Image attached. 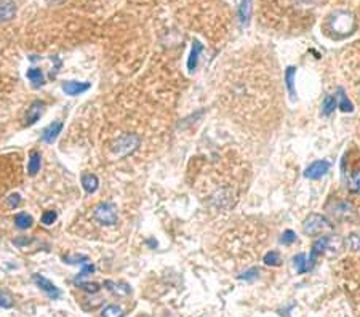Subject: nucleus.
<instances>
[{
    "label": "nucleus",
    "mask_w": 360,
    "mask_h": 317,
    "mask_svg": "<svg viewBox=\"0 0 360 317\" xmlns=\"http://www.w3.org/2000/svg\"><path fill=\"white\" fill-rule=\"evenodd\" d=\"M302 231H304V234H307V236H320V234L333 231V225H331L325 216L314 213V215H309L306 218L304 225H302Z\"/></svg>",
    "instance_id": "f257e3e1"
},
{
    "label": "nucleus",
    "mask_w": 360,
    "mask_h": 317,
    "mask_svg": "<svg viewBox=\"0 0 360 317\" xmlns=\"http://www.w3.org/2000/svg\"><path fill=\"white\" fill-rule=\"evenodd\" d=\"M93 216H95L101 225L112 226L117 223V208H115V205L111 204V202H103V204H99L95 208Z\"/></svg>",
    "instance_id": "f03ea898"
},
{
    "label": "nucleus",
    "mask_w": 360,
    "mask_h": 317,
    "mask_svg": "<svg viewBox=\"0 0 360 317\" xmlns=\"http://www.w3.org/2000/svg\"><path fill=\"white\" fill-rule=\"evenodd\" d=\"M32 279H34L35 285H37L50 300H58L61 297V290L52 282V280H48L47 277L40 276V274H34Z\"/></svg>",
    "instance_id": "7ed1b4c3"
},
{
    "label": "nucleus",
    "mask_w": 360,
    "mask_h": 317,
    "mask_svg": "<svg viewBox=\"0 0 360 317\" xmlns=\"http://www.w3.org/2000/svg\"><path fill=\"white\" fill-rule=\"evenodd\" d=\"M328 212L338 220H346V218H349V216H352V213H354L351 204H348L346 200H335L333 204L328 205Z\"/></svg>",
    "instance_id": "20e7f679"
},
{
    "label": "nucleus",
    "mask_w": 360,
    "mask_h": 317,
    "mask_svg": "<svg viewBox=\"0 0 360 317\" xmlns=\"http://www.w3.org/2000/svg\"><path fill=\"white\" fill-rule=\"evenodd\" d=\"M330 170V162L327 160H317L311 163L304 171V176L309 179H319Z\"/></svg>",
    "instance_id": "39448f33"
},
{
    "label": "nucleus",
    "mask_w": 360,
    "mask_h": 317,
    "mask_svg": "<svg viewBox=\"0 0 360 317\" xmlns=\"http://www.w3.org/2000/svg\"><path fill=\"white\" fill-rule=\"evenodd\" d=\"M90 83L88 82H75V80H69L63 83V91L69 96H77L82 95L86 90H90Z\"/></svg>",
    "instance_id": "423d86ee"
},
{
    "label": "nucleus",
    "mask_w": 360,
    "mask_h": 317,
    "mask_svg": "<svg viewBox=\"0 0 360 317\" xmlns=\"http://www.w3.org/2000/svg\"><path fill=\"white\" fill-rule=\"evenodd\" d=\"M43 106L45 104H43L42 101H34V103L31 104V107H29L27 112H26V122H24L27 127L34 125L35 122L40 119V115L43 112Z\"/></svg>",
    "instance_id": "0eeeda50"
},
{
    "label": "nucleus",
    "mask_w": 360,
    "mask_h": 317,
    "mask_svg": "<svg viewBox=\"0 0 360 317\" xmlns=\"http://www.w3.org/2000/svg\"><path fill=\"white\" fill-rule=\"evenodd\" d=\"M61 130H63V122H53V124H50L42 132V140L48 144H53L58 138V135L61 133Z\"/></svg>",
    "instance_id": "6e6552de"
},
{
    "label": "nucleus",
    "mask_w": 360,
    "mask_h": 317,
    "mask_svg": "<svg viewBox=\"0 0 360 317\" xmlns=\"http://www.w3.org/2000/svg\"><path fill=\"white\" fill-rule=\"evenodd\" d=\"M16 14V5L13 0H0V21H10Z\"/></svg>",
    "instance_id": "1a4fd4ad"
},
{
    "label": "nucleus",
    "mask_w": 360,
    "mask_h": 317,
    "mask_svg": "<svg viewBox=\"0 0 360 317\" xmlns=\"http://www.w3.org/2000/svg\"><path fill=\"white\" fill-rule=\"evenodd\" d=\"M138 143H140V140L136 138V136H133V135H125V136H122V138L117 141V153L119 151L124 148L125 149V154H128V153H132V151L138 146Z\"/></svg>",
    "instance_id": "9d476101"
},
{
    "label": "nucleus",
    "mask_w": 360,
    "mask_h": 317,
    "mask_svg": "<svg viewBox=\"0 0 360 317\" xmlns=\"http://www.w3.org/2000/svg\"><path fill=\"white\" fill-rule=\"evenodd\" d=\"M82 186H83V189L88 194H93V192H96V189H98L99 179H98L96 175H91V173H83V175H82Z\"/></svg>",
    "instance_id": "9b49d317"
},
{
    "label": "nucleus",
    "mask_w": 360,
    "mask_h": 317,
    "mask_svg": "<svg viewBox=\"0 0 360 317\" xmlns=\"http://www.w3.org/2000/svg\"><path fill=\"white\" fill-rule=\"evenodd\" d=\"M40 162H42V157L39 153H35L32 151L31 154H29V162H27V171L31 176H35L40 170Z\"/></svg>",
    "instance_id": "f8f14e48"
},
{
    "label": "nucleus",
    "mask_w": 360,
    "mask_h": 317,
    "mask_svg": "<svg viewBox=\"0 0 360 317\" xmlns=\"http://www.w3.org/2000/svg\"><path fill=\"white\" fill-rule=\"evenodd\" d=\"M202 52V45L199 42H194V45H192V52H191V56H189V60H187V69L189 71H194L197 68V63H199V55Z\"/></svg>",
    "instance_id": "ddd939ff"
},
{
    "label": "nucleus",
    "mask_w": 360,
    "mask_h": 317,
    "mask_svg": "<svg viewBox=\"0 0 360 317\" xmlns=\"http://www.w3.org/2000/svg\"><path fill=\"white\" fill-rule=\"evenodd\" d=\"M294 268H296L298 274H304L307 271H311V266H309V259L304 253H299L298 256H294Z\"/></svg>",
    "instance_id": "4468645a"
},
{
    "label": "nucleus",
    "mask_w": 360,
    "mask_h": 317,
    "mask_svg": "<svg viewBox=\"0 0 360 317\" xmlns=\"http://www.w3.org/2000/svg\"><path fill=\"white\" fill-rule=\"evenodd\" d=\"M104 285L109 288V290L115 295H119V297H125V295L130 293V287L125 285V284H115L112 280H106Z\"/></svg>",
    "instance_id": "2eb2a0df"
},
{
    "label": "nucleus",
    "mask_w": 360,
    "mask_h": 317,
    "mask_svg": "<svg viewBox=\"0 0 360 317\" xmlns=\"http://www.w3.org/2000/svg\"><path fill=\"white\" fill-rule=\"evenodd\" d=\"M14 225L18 229H27L32 226V216L27 213H18L14 216Z\"/></svg>",
    "instance_id": "dca6fc26"
},
{
    "label": "nucleus",
    "mask_w": 360,
    "mask_h": 317,
    "mask_svg": "<svg viewBox=\"0 0 360 317\" xmlns=\"http://www.w3.org/2000/svg\"><path fill=\"white\" fill-rule=\"evenodd\" d=\"M101 317H125V313L124 309L117 305H109L103 309V313H101Z\"/></svg>",
    "instance_id": "f3484780"
},
{
    "label": "nucleus",
    "mask_w": 360,
    "mask_h": 317,
    "mask_svg": "<svg viewBox=\"0 0 360 317\" xmlns=\"http://www.w3.org/2000/svg\"><path fill=\"white\" fill-rule=\"evenodd\" d=\"M93 272H95V266H93L90 261H88V263H85V264L82 266V271H80V274H78V276L74 279V284L78 287V285H80V284L83 282V279H85V277H88L90 274H93Z\"/></svg>",
    "instance_id": "a211bd4d"
},
{
    "label": "nucleus",
    "mask_w": 360,
    "mask_h": 317,
    "mask_svg": "<svg viewBox=\"0 0 360 317\" xmlns=\"http://www.w3.org/2000/svg\"><path fill=\"white\" fill-rule=\"evenodd\" d=\"M294 74H296V69L294 68H288L285 72V82H287V88L290 91L291 98H294Z\"/></svg>",
    "instance_id": "6ab92c4d"
},
{
    "label": "nucleus",
    "mask_w": 360,
    "mask_h": 317,
    "mask_svg": "<svg viewBox=\"0 0 360 317\" xmlns=\"http://www.w3.org/2000/svg\"><path fill=\"white\" fill-rule=\"evenodd\" d=\"M280 261H282V258H280V253L276 250H271L264 255V263L268 266H279Z\"/></svg>",
    "instance_id": "aec40b11"
},
{
    "label": "nucleus",
    "mask_w": 360,
    "mask_h": 317,
    "mask_svg": "<svg viewBox=\"0 0 360 317\" xmlns=\"http://www.w3.org/2000/svg\"><path fill=\"white\" fill-rule=\"evenodd\" d=\"M346 245H348V248H351L352 251H360V233L351 234L348 239H346Z\"/></svg>",
    "instance_id": "412c9836"
},
{
    "label": "nucleus",
    "mask_w": 360,
    "mask_h": 317,
    "mask_svg": "<svg viewBox=\"0 0 360 317\" xmlns=\"http://www.w3.org/2000/svg\"><path fill=\"white\" fill-rule=\"evenodd\" d=\"M336 104H338L336 96H327L325 99H323V115H330L335 111Z\"/></svg>",
    "instance_id": "4be33fe9"
},
{
    "label": "nucleus",
    "mask_w": 360,
    "mask_h": 317,
    "mask_svg": "<svg viewBox=\"0 0 360 317\" xmlns=\"http://www.w3.org/2000/svg\"><path fill=\"white\" fill-rule=\"evenodd\" d=\"M27 79L31 82H34L35 85H42L43 83V74H42V71L40 69H35V68H32V69H29L27 71Z\"/></svg>",
    "instance_id": "5701e85b"
},
{
    "label": "nucleus",
    "mask_w": 360,
    "mask_h": 317,
    "mask_svg": "<svg viewBox=\"0 0 360 317\" xmlns=\"http://www.w3.org/2000/svg\"><path fill=\"white\" fill-rule=\"evenodd\" d=\"M259 276V269L258 268H251L248 271H245L243 274H240L239 276V280H245V282H253V280H256Z\"/></svg>",
    "instance_id": "b1692460"
},
{
    "label": "nucleus",
    "mask_w": 360,
    "mask_h": 317,
    "mask_svg": "<svg viewBox=\"0 0 360 317\" xmlns=\"http://www.w3.org/2000/svg\"><path fill=\"white\" fill-rule=\"evenodd\" d=\"M250 0H243L242 5H240V19L242 23H248V18H250Z\"/></svg>",
    "instance_id": "393cba45"
},
{
    "label": "nucleus",
    "mask_w": 360,
    "mask_h": 317,
    "mask_svg": "<svg viewBox=\"0 0 360 317\" xmlns=\"http://www.w3.org/2000/svg\"><path fill=\"white\" fill-rule=\"evenodd\" d=\"M338 98H340V107H341V111L344 112H351L352 111V104H351V101L346 98V95L343 93V90H340V95H338Z\"/></svg>",
    "instance_id": "a878e982"
},
{
    "label": "nucleus",
    "mask_w": 360,
    "mask_h": 317,
    "mask_svg": "<svg viewBox=\"0 0 360 317\" xmlns=\"http://www.w3.org/2000/svg\"><path fill=\"white\" fill-rule=\"evenodd\" d=\"M349 187L352 191H360V171L352 173L349 176Z\"/></svg>",
    "instance_id": "bb28decb"
},
{
    "label": "nucleus",
    "mask_w": 360,
    "mask_h": 317,
    "mask_svg": "<svg viewBox=\"0 0 360 317\" xmlns=\"http://www.w3.org/2000/svg\"><path fill=\"white\" fill-rule=\"evenodd\" d=\"M294 240H296V236H294L293 231H285V233L282 234V239H280V242H282L284 245H291Z\"/></svg>",
    "instance_id": "cd10ccee"
},
{
    "label": "nucleus",
    "mask_w": 360,
    "mask_h": 317,
    "mask_svg": "<svg viewBox=\"0 0 360 317\" xmlns=\"http://www.w3.org/2000/svg\"><path fill=\"white\" fill-rule=\"evenodd\" d=\"M55 221H56V213L55 212H45L42 215V223H43V225L50 226V225H53Z\"/></svg>",
    "instance_id": "c85d7f7f"
},
{
    "label": "nucleus",
    "mask_w": 360,
    "mask_h": 317,
    "mask_svg": "<svg viewBox=\"0 0 360 317\" xmlns=\"http://www.w3.org/2000/svg\"><path fill=\"white\" fill-rule=\"evenodd\" d=\"M13 306V303L8 297H5V295L0 293V308H5V309H8Z\"/></svg>",
    "instance_id": "c756f323"
},
{
    "label": "nucleus",
    "mask_w": 360,
    "mask_h": 317,
    "mask_svg": "<svg viewBox=\"0 0 360 317\" xmlns=\"http://www.w3.org/2000/svg\"><path fill=\"white\" fill-rule=\"evenodd\" d=\"M19 202H21V199H19L18 194H13V196H10V199H8V204H10L11 208H13V207H18V205H19Z\"/></svg>",
    "instance_id": "7c9ffc66"
},
{
    "label": "nucleus",
    "mask_w": 360,
    "mask_h": 317,
    "mask_svg": "<svg viewBox=\"0 0 360 317\" xmlns=\"http://www.w3.org/2000/svg\"><path fill=\"white\" fill-rule=\"evenodd\" d=\"M48 3H52V5H60L63 2H66V0H47Z\"/></svg>",
    "instance_id": "2f4dec72"
}]
</instances>
